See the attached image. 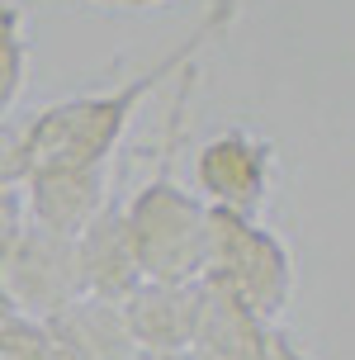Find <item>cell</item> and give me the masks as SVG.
I'll use <instances>...</instances> for the list:
<instances>
[{
	"instance_id": "obj_7",
	"label": "cell",
	"mask_w": 355,
	"mask_h": 360,
	"mask_svg": "<svg viewBox=\"0 0 355 360\" xmlns=\"http://www.w3.org/2000/svg\"><path fill=\"white\" fill-rule=\"evenodd\" d=\"M124 323L138 351H190L195 337V313H199V280L195 285H157L142 280L124 299Z\"/></svg>"
},
{
	"instance_id": "obj_11",
	"label": "cell",
	"mask_w": 355,
	"mask_h": 360,
	"mask_svg": "<svg viewBox=\"0 0 355 360\" xmlns=\"http://www.w3.org/2000/svg\"><path fill=\"white\" fill-rule=\"evenodd\" d=\"M29 86V29H24V5L0 0V119L24 100Z\"/></svg>"
},
{
	"instance_id": "obj_8",
	"label": "cell",
	"mask_w": 355,
	"mask_h": 360,
	"mask_svg": "<svg viewBox=\"0 0 355 360\" xmlns=\"http://www.w3.org/2000/svg\"><path fill=\"white\" fill-rule=\"evenodd\" d=\"M275 327L256 318L247 304H237L232 294L213 289L199 280V313H195V337L190 351L199 360H266Z\"/></svg>"
},
{
	"instance_id": "obj_12",
	"label": "cell",
	"mask_w": 355,
	"mask_h": 360,
	"mask_svg": "<svg viewBox=\"0 0 355 360\" xmlns=\"http://www.w3.org/2000/svg\"><path fill=\"white\" fill-rule=\"evenodd\" d=\"M29 180V138L19 119H0V195Z\"/></svg>"
},
{
	"instance_id": "obj_1",
	"label": "cell",
	"mask_w": 355,
	"mask_h": 360,
	"mask_svg": "<svg viewBox=\"0 0 355 360\" xmlns=\"http://www.w3.org/2000/svg\"><path fill=\"white\" fill-rule=\"evenodd\" d=\"M242 15V0H209V10L190 34L180 38L171 53H161L152 67L138 76H124L109 90H90V95H67L57 105L38 109L34 119H24V138H29V176L34 171H57V166H109L119 152L124 128L133 124L152 95H157L171 76L195 67L218 38L228 34Z\"/></svg>"
},
{
	"instance_id": "obj_9",
	"label": "cell",
	"mask_w": 355,
	"mask_h": 360,
	"mask_svg": "<svg viewBox=\"0 0 355 360\" xmlns=\"http://www.w3.org/2000/svg\"><path fill=\"white\" fill-rule=\"evenodd\" d=\"M76 266H81L86 294H95V299H114L119 304L128 289L142 285V270H138V256H133V237H128L119 199H109L105 214L76 237Z\"/></svg>"
},
{
	"instance_id": "obj_3",
	"label": "cell",
	"mask_w": 355,
	"mask_h": 360,
	"mask_svg": "<svg viewBox=\"0 0 355 360\" xmlns=\"http://www.w3.org/2000/svg\"><path fill=\"white\" fill-rule=\"evenodd\" d=\"M199 280L232 294L237 304H247L256 318L275 327L294 299V252L261 218L209 209V242H204Z\"/></svg>"
},
{
	"instance_id": "obj_5",
	"label": "cell",
	"mask_w": 355,
	"mask_h": 360,
	"mask_svg": "<svg viewBox=\"0 0 355 360\" xmlns=\"http://www.w3.org/2000/svg\"><path fill=\"white\" fill-rule=\"evenodd\" d=\"M81 294H86V285H81V266H76V242L24 223L0 256V299L15 313H34L48 323Z\"/></svg>"
},
{
	"instance_id": "obj_10",
	"label": "cell",
	"mask_w": 355,
	"mask_h": 360,
	"mask_svg": "<svg viewBox=\"0 0 355 360\" xmlns=\"http://www.w3.org/2000/svg\"><path fill=\"white\" fill-rule=\"evenodd\" d=\"M43 332L76 360H133L138 356V346L128 337V323H124V308L114 299H95V294H81L76 304L53 313L43 323Z\"/></svg>"
},
{
	"instance_id": "obj_4",
	"label": "cell",
	"mask_w": 355,
	"mask_h": 360,
	"mask_svg": "<svg viewBox=\"0 0 355 360\" xmlns=\"http://www.w3.org/2000/svg\"><path fill=\"white\" fill-rule=\"evenodd\" d=\"M275 176H280L275 143L242 124L209 133L195 152V190L209 209H223V214L256 218L275 190Z\"/></svg>"
},
{
	"instance_id": "obj_16",
	"label": "cell",
	"mask_w": 355,
	"mask_h": 360,
	"mask_svg": "<svg viewBox=\"0 0 355 360\" xmlns=\"http://www.w3.org/2000/svg\"><path fill=\"white\" fill-rule=\"evenodd\" d=\"M133 360H199L195 351H138Z\"/></svg>"
},
{
	"instance_id": "obj_14",
	"label": "cell",
	"mask_w": 355,
	"mask_h": 360,
	"mask_svg": "<svg viewBox=\"0 0 355 360\" xmlns=\"http://www.w3.org/2000/svg\"><path fill=\"white\" fill-rule=\"evenodd\" d=\"M266 360H313V356H308V351H303V346L294 342L284 327H275V337H270V356H266Z\"/></svg>"
},
{
	"instance_id": "obj_6",
	"label": "cell",
	"mask_w": 355,
	"mask_h": 360,
	"mask_svg": "<svg viewBox=\"0 0 355 360\" xmlns=\"http://www.w3.org/2000/svg\"><path fill=\"white\" fill-rule=\"evenodd\" d=\"M29 199H24V218L34 228H48L57 237L86 233L95 218L109 209V166H57V171H34L24 180Z\"/></svg>"
},
{
	"instance_id": "obj_13",
	"label": "cell",
	"mask_w": 355,
	"mask_h": 360,
	"mask_svg": "<svg viewBox=\"0 0 355 360\" xmlns=\"http://www.w3.org/2000/svg\"><path fill=\"white\" fill-rule=\"evenodd\" d=\"M19 228H24V199L10 190V195H0V256L19 237Z\"/></svg>"
},
{
	"instance_id": "obj_15",
	"label": "cell",
	"mask_w": 355,
	"mask_h": 360,
	"mask_svg": "<svg viewBox=\"0 0 355 360\" xmlns=\"http://www.w3.org/2000/svg\"><path fill=\"white\" fill-rule=\"evenodd\" d=\"M90 5H109V10H157L166 0H90Z\"/></svg>"
},
{
	"instance_id": "obj_2",
	"label": "cell",
	"mask_w": 355,
	"mask_h": 360,
	"mask_svg": "<svg viewBox=\"0 0 355 360\" xmlns=\"http://www.w3.org/2000/svg\"><path fill=\"white\" fill-rule=\"evenodd\" d=\"M199 86V62L180 72V95L166 114V138H161V166L124 204V223L133 237L142 280L157 285H195L204 270V242H209V204L190 195L176 180V152L185 133V109Z\"/></svg>"
}]
</instances>
